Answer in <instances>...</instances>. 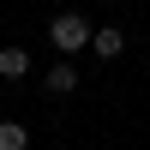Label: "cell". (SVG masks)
<instances>
[{
  "label": "cell",
  "instance_id": "1",
  "mask_svg": "<svg viewBox=\"0 0 150 150\" xmlns=\"http://www.w3.org/2000/svg\"><path fill=\"white\" fill-rule=\"evenodd\" d=\"M48 42H54L60 54H78V48L96 42V24L78 18V12H54V18H48Z\"/></svg>",
  "mask_w": 150,
  "mask_h": 150
},
{
  "label": "cell",
  "instance_id": "2",
  "mask_svg": "<svg viewBox=\"0 0 150 150\" xmlns=\"http://www.w3.org/2000/svg\"><path fill=\"white\" fill-rule=\"evenodd\" d=\"M90 54H96V60H120V54H126V30H114V24H96Z\"/></svg>",
  "mask_w": 150,
  "mask_h": 150
},
{
  "label": "cell",
  "instance_id": "3",
  "mask_svg": "<svg viewBox=\"0 0 150 150\" xmlns=\"http://www.w3.org/2000/svg\"><path fill=\"white\" fill-rule=\"evenodd\" d=\"M42 90H48V96H72V90H78V72L60 60V66H48V72H42Z\"/></svg>",
  "mask_w": 150,
  "mask_h": 150
},
{
  "label": "cell",
  "instance_id": "4",
  "mask_svg": "<svg viewBox=\"0 0 150 150\" xmlns=\"http://www.w3.org/2000/svg\"><path fill=\"white\" fill-rule=\"evenodd\" d=\"M0 78H30V54L24 48H0Z\"/></svg>",
  "mask_w": 150,
  "mask_h": 150
},
{
  "label": "cell",
  "instance_id": "5",
  "mask_svg": "<svg viewBox=\"0 0 150 150\" xmlns=\"http://www.w3.org/2000/svg\"><path fill=\"white\" fill-rule=\"evenodd\" d=\"M0 150H30V132L18 120H0Z\"/></svg>",
  "mask_w": 150,
  "mask_h": 150
}]
</instances>
